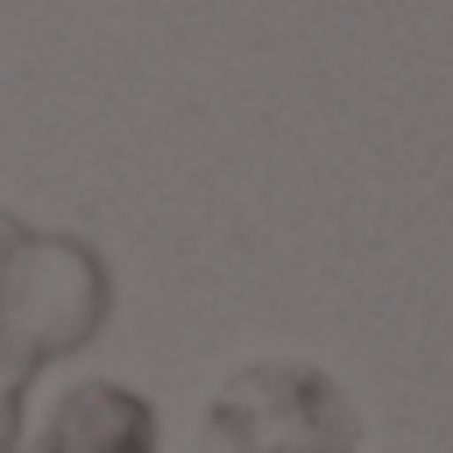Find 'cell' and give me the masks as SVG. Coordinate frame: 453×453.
I'll return each mask as SVG.
<instances>
[{"label": "cell", "mask_w": 453, "mask_h": 453, "mask_svg": "<svg viewBox=\"0 0 453 453\" xmlns=\"http://www.w3.org/2000/svg\"><path fill=\"white\" fill-rule=\"evenodd\" d=\"M205 453H361V425L340 382L304 361H255L219 382L205 411Z\"/></svg>", "instance_id": "obj_2"}, {"label": "cell", "mask_w": 453, "mask_h": 453, "mask_svg": "<svg viewBox=\"0 0 453 453\" xmlns=\"http://www.w3.org/2000/svg\"><path fill=\"white\" fill-rule=\"evenodd\" d=\"M156 446V418L134 389L120 382H78L35 432L28 453H149Z\"/></svg>", "instance_id": "obj_3"}, {"label": "cell", "mask_w": 453, "mask_h": 453, "mask_svg": "<svg viewBox=\"0 0 453 453\" xmlns=\"http://www.w3.org/2000/svg\"><path fill=\"white\" fill-rule=\"evenodd\" d=\"M106 262L71 234H35L0 212V453H14L21 389L42 361L85 347L106 319Z\"/></svg>", "instance_id": "obj_1"}]
</instances>
